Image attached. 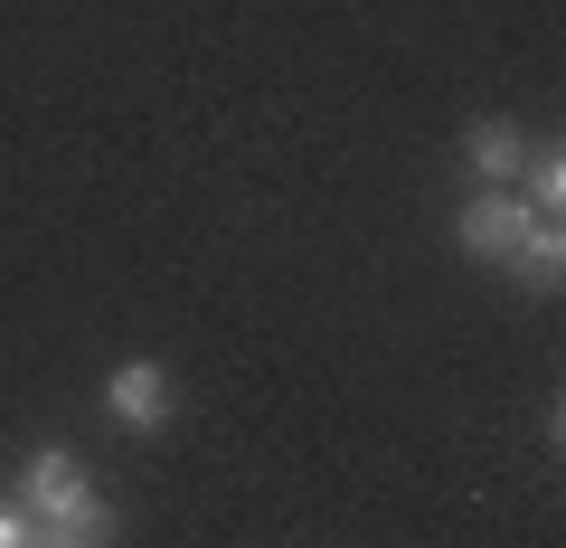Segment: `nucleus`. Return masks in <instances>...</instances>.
<instances>
[{
	"mask_svg": "<svg viewBox=\"0 0 566 548\" xmlns=\"http://www.w3.org/2000/svg\"><path fill=\"white\" fill-rule=\"evenodd\" d=\"M85 502H95V483H85V464H76L66 445H39V454L20 464V510H29L39 529H66Z\"/></svg>",
	"mask_w": 566,
	"mask_h": 548,
	"instance_id": "f257e3e1",
	"label": "nucleus"
},
{
	"mask_svg": "<svg viewBox=\"0 0 566 548\" xmlns=\"http://www.w3.org/2000/svg\"><path fill=\"white\" fill-rule=\"evenodd\" d=\"M170 406H180V379H170L161 360H123L114 379H104V416H114L123 435H161Z\"/></svg>",
	"mask_w": 566,
	"mask_h": 548,
	"instance_id": "f03ea898",
	"label": "nucleus"
},
{
	"mask_svg": "<svg viewBox=\"0 0 566 548\" xmlns=\"http://www.w3.org/2000/svg\"><path fill=\"white\" fill-rule=\"evenodd\" d=\"M528 218H538V208H528V199H510V189H472V199H463V218H453V246H463V256H482V265H501L510 246L528 237Z\"/></svg>",
	"mask_w": 566,
	"mask_h": 548,
	"instance_id": "7ed1b4c3",
	"label": "nucleus"
},
{
	"mask_svg": "<svg viewBox=\"0 0 566 548\" xmlns=\"http://www.w3.org/2000/svg\"><path fill=\"white\" fill-rule=\"evenodd\" d=\"M520 152H528V133H520L510 114H482V123L463 133V170H472L482 189H510V180H520Z\"/></svg>",
	"mask_w": 566,
	"mask_h": 548,
	"instance_id": "20e7f679",
	"label": "nucleus"
},
{
	"mask_svg": "<svg viewBox=\"0 0 566 548\" xmlns=\"http://www.w3.org/2000/svg\"><path fill=\"white\" fill-rule=\"evenodd\" d=\"M510 285H520V293H557L566 285V227L557 218H528V237L520 246H510Z\"/></svg>",
	"mask_w": 566,
	"mask_h": 548,
	"instance_id": "39448f33",
	"label": "nucleus"
},
{
	"mask_svg": "<svg viewBox=\"0 0 566 548\" xmlns=\"http://www.w3.org/2000/svg\"><path fill=\"white\" fill-rule=\"evenodd\" d=\"M510 199H528L538 218H557V208H566V152H557V143H528V152H520V180H510Z\"/></svg>",
	"mask_w": 566,
	"mask_h": 548,
	"instance_id": "423d86ee",
	"label": "nucleus"
},
{
	"mask_svg": "<svg viewBox=\"0 0 566 548\" xmlns=\"http://www.w3.org/2000/svg\"><path fill=\"white\" fill-rule=\"evenodd\" d=\"M29 539H39V520H29L20 502H0V548H29Z\"/></svg>",
	"mask_w": 566,
	"mask_h": 548,
	"instance_id": "0eeeda50",
	"label": "nucleus"
},
{
	"mask_svg": "<svg viewBox=\"0 0 566 548\" xmlns=\"http://www.w3.org/2000/svg\"><path fill=\"white\" fill-rule=\"evenodd\" d=\"M29 548H85V539H66V529H39V539H29Z\"/></svg>",
	"mask_w": 566,
	"mask_h": 548,
	"instance_id": "6e6552de",
	"label": "nucleus"
}]
</instances>
